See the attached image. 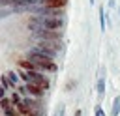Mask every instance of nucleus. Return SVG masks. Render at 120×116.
<instances>
[{
	"label": "nucleus",
	"mask_w": 120,
	"mask_h": 116,
	"mask_svg": "<svg viewBox=\"0 0 120 116\" xmlns=\"http://www.w3.org/2000/svg\"><path fill=\"white\" fill-rule=\"evenodd\" d=\"M73 86H77V82H75L73 79H69V80L66 82V92H71V90H73Z\"/></svg>",
	"instance_id": "10"
},
{
	"label": "nucleus",
	"mask_w": 120,
	"mask_h": 116,
	"mask_svg": "<svg viewBox=\"0 0 120 116\" xmlns=\"http://www.w3.org/2000/svg\"><path fill=\"white\" fill-rule=\"evenodd\" d=\"M15 116H22V114H19V112H17V114H15Z\"/></svg>",
	"instance_id": "16"
},
{
	"label": "nucleus",
	"mask_w": 120,
	"mask_h": 116,
	"mask_svg": "<svg viewBox=\"0 0 120 116\" xmlns=\"http://www.w3.org/2000/svg\"><path fill=\"white\" fill-rule=\"evenodd\" d=\"M62 114H64V105H60V107L56 109V114H54V116H62Z\"/></svg>",
	"instance_id": "14"
},
{
	"label": "nucleus",
	"mask_w": 120,
	"mask_h": 116,
	"mask_svg": "<svg viewBox=\"0 0 120 116\" xmlns=\"http://www.w3.org/2000/svg\"><path fill=\"white\" fill-rule=\"evenodd\" d=\"M64 26V21L56 15H47L39 19V28H49V30H60Z\"/></svg>",
	"instance_id": "4"
},
{
	"label": "nucleus",
	"mask_w": 120,
	"mask_h": 116,
	"mask_svg": "<svg viewBox=\"0 0 120 116\" xmlns=\"http://www.w3.org/2000/svg\"><path fill=\"white\" fill-rule=\"evenodd\" d=\"M28 58L30 60H34L38 65H39V69H45V71H51V73H54L56 71V64L52 62V56H49V54H45V52H41V51H32L30 54H28Z\"/></svg>",
	"instance_id": "1"
},
{
	"label": "nucleus",
	"mask_w": 120,
	"mask_h": 116,
	"mask_svg": "<svg viewBox=\"0 0 120 116\" xmlns=\"http://www.w3.org/2000/svg\"><path fill=\"white\" fill-rule=\"evenodd\" d=\"M118 110H120V97L114 99V105H112V116H118Z\"/></svg>",
	"instance_id": "8"
},
{
	"label": "nucleus",
	"mask_w": 120,
	"mask_h": 116,
	"mask_svg": "<svg viewBox=\"0 0 120 116\" xmlns=\"http://www.w3.org/2000/svg\"><path fill=\"white\" fill-rule=\"evenodd\" d=\"M98 94H99V95L105 94V77H103V75L98 79Z\"/></svg>",
	"instance_id": "7"
},
{
	"label": "nucleus",
	"mask_w": 120,
	"mask_h": 116,
	"mask_svg": "<svg viewBox=\"0 0 120 116\" xmlns=\"http://www.w3.org/2000/svg\"><path fill=\"white\" fill-rule=\"evenodd\" d=\"M94 116H105V110L101 109V105H96V110H94Z\"/></svg>",
	"instance_id": "11"
},
{
	"label": "nucleus",
	"mask_w": 120,
	"mask_h": 116,
	"mask_svg": "<svg viewBox=\"0 0 120 116\" xmlns=\"http://www.w3.org/2000/svg\"><path fill=\"white\" fill-rule=\"evenodd\" d=\"M11 101H13V105H17V103H21V97H19L17 94H13V97H11Z\"/></svg>",
	"instance_id": "13"
},
{
	"label": "nucleus",
	"mask_w": 120,
	"mask_h": 116,
	"mask_svg": "<svg viewBox=\"0 0 120 116\" xmlns=\"http://www.w3.org/2000/svg\"><path fill=\"white\" fill-rule=\"evenodd\" d=\"M73 116H81V110H75V114Z\"/></svg>",
	"instance_id": "15"
},
{
	"label": "nucleus",
	"mask_w": 120,
	"mask_h": 116,
	"mask_svg": "<svg viewBox=\"0 0 120 116\" xmlns=\"http://www.w3.org/2000/svg\"><path fill=\"white\" fill-rule=\"evenodd\" d=\"M17 112L22 116H41V107L36 101H21L17 103Z\"/></svg>",
	"instance_id": "3"
},
{
	"label": "nucleus",
	"mask_w": 120,
	"mask_h": 116,
	"mask_svg": "<svg viewBox=\"0 0 120 116\" xmlns=\"http://www.w3.org/2000/svg\"><path fill=\"white\" fill-rule=\"evenodd\" d=\"M6 75H8V79H9V80H11L13 84H15L17 80H19V79H17V75H15V73H11V71H9V73H6Z\"/></svg>",
	"instance_id": "12"
},
{
	"label": "nucleus",
	"mask_w": 120,
	"mask_h": 116,
	"mask_svg": "<svg viewBox=\"0 0 120 116\" xmlns=\"http://www.w3.org/2000/svg\"><path fill=\"white\" fill-rule=\"evenodd\" d=\"M45 90H47V88H43L41 84H38V82H30V80H28V84L24 86V92H28V94L34 95V97H41V95L45 94Z\"/></svg>",
	"instance_id": "5"
},
{
	"label": "nucleus",
	"mask_w": 120,
	"mask_h": 116,
	"mask_svg": "<svg viewBox=\"0 0 120 116\" xmlns=\"http://www.w3.org/2000/svg\"><path fill=\"white\" fill-rule=\"evenodd\" d=\"M41 4L47 9H62L68 6V0H41Z\"/></svg>",
	"instance_id": "6"
},
{
	"label": "nucleus",
	"mask_w": 120,
	"mask_h": 116,
	"mask_svg": "<svg viewBox=\"0 0 120 116\" xmlns=\"http://www.w3.org/2000/svg\"><path fill=\"white\" fill-rule=\"evenodd\" d=\"M99 24H101V30L105 32V17H103V7H99Z\"/></svg>",
	"instance_id": "9"
},
{
	"label": "nucleus",
	"mask_w": 120,
	"mask_h": 116,
	"mask_svg": "<svg viewBox=\"0 0 120 116\" xmlns=\"http://www.w3.org/2000/svg\"><path fill=\"white\" fill-rule=\"evenodd\" d=\"M36 49L49 56H54L62 51V39H38Z\"/></svg>",
	"instance_id": "2"
}]
</instances>
